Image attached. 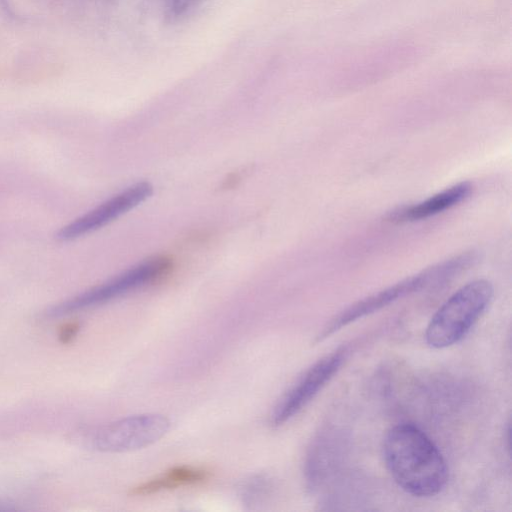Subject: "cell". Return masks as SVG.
<instances>
[{"label": "cell", "instance_id": "cell-8", "mask_svg": "<svg viewBox=\"0 0 512 512\" xmlns=\"http://www.w3.org/2000/svg\"><path fill=\"white\" fill-rule=\"evenodd\" d=\"M472 191L470 182H460L426 200L396 210L388 216L393 222H410L426 219L454 207L465 200Z\"/></svg>", "mask_w": 512, "mask_h": 512}, {"label": "cell", "instance_id": "cell-5", "mask_svg": "<svg viewBox=\"0 0 512 512\" xmlns=\"http://www.w3.org/2000/svg\"><path fill=\"white\" fill-rule=\"evenodd\" d=\"M170 422L161 414L129 416L102 427L93 437L94 446L104 452H127L149 446L169 430Z\"/></svg>", "mask_w": 512, "mask_h": 512}, {"label": "cell", "instance_id": "cell-10", "mask_svg": "<svg viewBox=\"0 0 512 512\" xmlns=\"http://www.w3.org/2000/svg\"><path fill=\"white\" fill-rule=\"evenodd\" d=\"M271 483L268 477L257 475L249 479L242 489L243 503L253 508L264 502L270 493Z\"/></svg>", "mask_w": 512, "mask_h": 512}, {"label": "cell", "instance_id": "cell-9", "mask_svg": "<svg viewBox=\"0 0 512 512\" xmlns=\"http://www.w3.org/2000/svg\"><path fill=\"white\" fill-rule=\"evenodd\" d=\"M210 472L205 468L193 466H175L133 487L129 494L132 496H147L165 490L176 489L185 486L196 485L206 481Z\"/></svg>", "mask_w": 512, "mask_h": 512}, {"label": "cell", "instance_id": "cell-7", "mask_svg": "<svg viewBox=\"0 0 512 512\" xmlns=\"http://www.w3.org/2000/svg\"><path fill=\"white\" fill-rule=\"evenodd\" d=\"M153 193L149 182H138L61 227L58 241L66 242L90 234L147 200Z\"/></svg>", "mask_w": 512, "mask_h": 512}, {"label": "cell", "instance_id": "cell-3", "mask_svg": "<svg viewBox=\"0 0 512 512\" xmlns=\"http://www.w3.org/2000/svg\"><path fill=\"white\" fill-rule=\"evenodd\" d=\"M467 265L468 260L465 255L455 256L351 304L324 325L316 337V342L325 340L348 324L377 312L398 299L446 282Z\"/></svg>", "mask_w": 512, "mask_h": 512}, {"label": "cell", "instance_id": "cell-1", "mask_svg": "<svg viewBox=\"0 0 512 512\" xmlns=\"http://www.w3.org/2000/svg\"><path fill=\"white\" fill-rule=\"evenodd\" d=\"M383 455L394 481L413 496H435L448 481L443 455L415 425L402 423L391 428L384 439Z\"/></svg>", "mask_w": 512, "mask_h": 512}, {"label": "cell", "instance_id": "cell-4", "mask_svg": "<svg viewBox=\"0 0 512 512\" xmlns=\"http://www.w3.org/2000/svg\"><path fill=\"white\" fill-rule=\"evenodd\" d=\"M171 267V258L167 256L149 258L107 282L53 307L47 316L56 317L103 304L163 277Z\"/></svg>", "mask_w": 512, "mask_h": 512}, {"label": "cell", "instance_id": "cell-2", "mask_svg": "<svg viewBox=\"0 0 512 512\" xmlns=\"http://www.w3.org/2000/svg\"><path fill=\"white\" fill-rule=\"evenodd\" d=\"M493 285L485 279L467 283L451 295L431 318L425 340L442 349L462 340L490 304Z\"/></svg>", "mask_w": 512, "mask_h": 512}, {"label": "cell", "instance_id": "cell-11", "mask_svg": "<svg viewBox=\"0 0 512 512\" xmlns=\"http://www.w3.org/2000/svg\"><path fill=\"white\" fill-rule=\"evenodd\" d=\"M198 0H165L164 16L168 22H177L195 7Z\"/></svg>", "mask_w": 512, "mask_h": 512}, {"label": "cell", "instance_id": "cell-6", "mask_svg": "<svg viewBox=\"0 0 512 512\" xmlns=\"http://www.w3.org/2000/svg\"><path fill=\"white\" fill-rule=\"evenodd\" d=\"M347 354V347H341L312 365L275 407L271 423L280 426L301 411L337 373Z\"/></svg>", "mask_w": 512, "mask_h": 512}]
</instances>
